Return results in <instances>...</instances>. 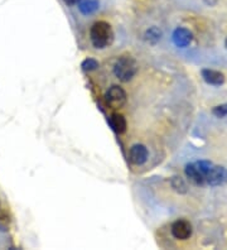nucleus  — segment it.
Here are the masks:
<instances>
[{
  "instance_id": "f8f14e48",
  "label": "nucleus",
  "mask_w": 227,
  "mask_h": 250,
  "mask_svg": "<svg viewBox=\"0 0 227 250\" xmlns=\"http://www.w3.org/2000/svg\"><path fill=\"white\" fill-rule=\"evenodd\" d=\"M162 36H163V33H162L161 29L157 27H150L149 29H146L145 34H144L145 41L150 43V44H155V43L159 42V41L162 40Z\"/></svg>"
},
{
  "instance_id": "20e7f679",
  "label": "nucleus",
  "mask_w": 227,
  "mask_h": 250,
  "mask_svg": "<svg viewBox=\"0 0 227 250\" xmlns=\"http://www.w3.org/2000/svg\"><path fill=\"white\" fill-rule=\"evenodd\" d=\"M105 100L112 109H120L126 103V92L120 86H111L105 94Z\"/></svg>"
},
{
  "instance_id": "9d476101",
  "label": "nucleus",
  "mask_w": 227,
  "mask_h": 250,
  "mask_svg": "<svg viewBox=\"0 0 227 250\" xmlns=\"http://www.w3.org/2000/svg\"><path fill=\"white\" fill-rule=\"evenodd\" d=\"M79 9L82 14L85 16H90V14H94L99 8H100V3L99 0H80L79 3Z\"/></svg>"
},
{
  "instance_id": "ddd939ff",
  "label": "nucleus",
  "mask_w": 227,
  "mask_h": 250,
  "mask_svg": "<svg viewBox=\"0 0 227 250\" xmlns=\"http://www.w3.org/2000/svg\"><path fill=\"white\" fill-rule=\"evenodd\" d=\"M170 185L174 189H176L178 193H186L187 192V185L185 183V181L182 180L181 177H172L170 180Z\"/></svg>"
},
{
  "instance_id": "1a4fd4ad",
  "label": "nucleus",
  "mask_w": 227,
  "mask_h": 250,
  "mask_svg": "<svg viewBox=\"0 0 227 250\" xmlns=\"http://www.w3.org/2000/svg\"><path fill=\"white\" fill-rule=\"evenodd\" d=\"M201 75H202V79L208 85L221 86L225 83V75L222 72H220V71L206 68V70L201 71Z\"/></svg>"
},
{
  "instance_id": "7ed1b4c3",
  "label": "nucleus",
  "mask_w": 227,
  "mask_h": 250,
  "mask_svg": "<svg viewBox=\"0 0 227 250\" xmlns=\"http://www.w3.org/2000/svg\"><path fill=\"white\" fill-rule=\"evenodd\" d=\"M136 71L138 64L130 56H121L114 64V73L123 83H129L136 75Z\"/></svg>"
},
{
  "instance_id": "9b49d317",
  "label": "nucleus",
  "mask_w": 227,
  "mask_h": 250,
  "mask_svg": "<svg viewBox=\"0 0 227 250\" xmlns=\"http://www.w3.org/2000/svg\"><path fill=\"white\" fill-rule=\"evenodd\" d=\"M110 125L118 134H123L126 130V120L121 114H112L111 118H110Z\"/></svg>"
},
{
  "instance_id": "2eb2a0df",
  "label": "nucleus",
  "mask_w": 227,
  "mask_h": 250,
  "mask_svg": "<svg viewBox=\"0 0 227 250\" xmlns=\"http://www.w3.org/2000/svg\"><path fill=\"white\" fill-rule=\"evenodd\" d=\"M212 114L215 116H217V118H225V116L227 115V104L215 106L213 110H212Z\"/></svg>"
},
{
  "instance_id": "39448f33",
  "label": "nucleus",
  "mask_w": 227,
  "mask_h": 250,
  "mask_svg": "<svg viewBox=\"0 0 227 250\" xmlns=\"http://www.w3.org/2000/svg\"><path fill=\"white\" fill-rule=\"evenodd\" d=\"M227 182V169L222 166L213 165L207 173L206 185L208 186H221Z\"/></svg>"
},
{
  "instance_id": "6e6552de",
  "label": "nucleus",
  "mask_w": 227,
  "mask_h": 250,
  "mask_svg": "<svg viewBox=\"0 0 227 250\" xmlns=\"http://www.w3.org/2000/svg\"><path fill=\"white\" fill-rule=\"evenodd\" d=\"M173 42L177 47L185 48V47L189 46L192 42V33L186 28H177L176 31L173 32Z\"/></svg>"
},
{
  "instance_id": "f257e3e1",
  "label": "nucleus",
  "mask_w": 227,
  "mask_h": 250,
  "mask_svg": "<svg viewBox=\"0 0 227 250\" xmlns=\"http://www.w3.org/2000/svg\"><path fill=\"white\" fill-rule=\"evenodd\" d=\"M91 42L95 48L103 49L109 47L114 41V32L111 29V25L106 21H96L90 31Z\"/></svg>"
},
{
  "instance_id": "dca6fc26",
  "label": "nucleus",
  "mask_w": 227,
  "mask_h": 250,
  "mask_svg": "<svg viewBox=\"0 0 227 250\" xmlns=\"http://www.w3.org/2000/svg\"><path fill=\"white\" fill-rule=\"evenodd\" d=\"M63 1L67 4V5H76V4L79 3L80 0H63Z\"/></svg>"
},
{
  "instance_id": "f03ea898",
  "label": "nucleus",
  "mask_w": 227,
  "mask_h": 250,
  "mask_svg": "<svg viewBox=\"0 0 227 250\" xmlns=\"http://www.w3.org/2000/svg\"><path fill=\"white\" fill-rule=\"evenodd\" d=\"M213 163L209 161H198L193 163H188L185 168V173L191 182L197 186H205L206 177Z\"/></svg>"
},
{
  "instance_id": "4468645a",
  "label": "nucleus",
  "mask_w": 227,
  "mask_h": 250,
  "mask_svg": "<svg viewBox=\"0 0 227 250\" xmlns=\"http://www.w3.org/2000/svg\"><path fill=\"white\" fill-rule=\"evenodd\" d=\"M82 70L86 71V72H90V71H95L97 67H99V62L94 58H86L85 61L82 62L81 64Z\"/></svg>"
},
{
  "instance_id": "423d86ee",
  "label": "nucleus",
  "mask_w": 227,
  "mask_h": 250,
  "mask_svg": "<svg viewBox=\"0 0 227 250\" xmlns=\"http://www.w3.org/2000/svg\"><path fill=\"white\" fill-rule=\"evenodd\" d=\"M172 235L178 240H187L192 235V224L187 220H177L172 225Z\"/></svg>"
},
{
  "instance_id": "0eeeda50",
  "label": "nucleus",
  "mask_w": 227,
  "mask_h": 250,
  "mask_svg": "<svg viewBox=\"0 0 227 250\" xmlns=\"http://www.w3.org/2000/svg\"><path fill=\"white\" fill-rule=\"evenodd\" d=\"M129 159L133 165L142 166L148 159V149L143 144H134L129 150Z\"/></svg>"
},
{
  "instance_id": "f3484780",
  "label": "nucleus",
  "mask_w": 227,
  "mask_h": 250,
  "mask_svg": "<svg viewBox=\"0 0 227 250\" xmlns=\"http://www.w3.org/2000/svg\"><path fill=\"white\" fill-rule=\"evenodd\" d=\"M226 47H227V38H226Z\"/></svg>"
}]
</instances>
